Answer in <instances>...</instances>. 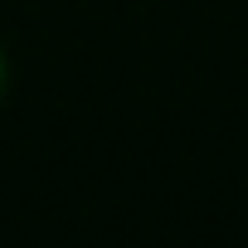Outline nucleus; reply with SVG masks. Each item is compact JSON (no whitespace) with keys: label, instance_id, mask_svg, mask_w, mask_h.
<instances>
[{"label":"nucleus","instance_id":"nucleus-1","mask_svg":"<svg viewBox=\"0 0 248 248\" xmlns=\"http://www.w3.org/2000/svg\"><path fill=\"white\" fill-rule=\"evenodd\" d=\"M0 88H5V54H0Z\"/></svg>","mask_w":248,"mask_h":248}]
</instances>
